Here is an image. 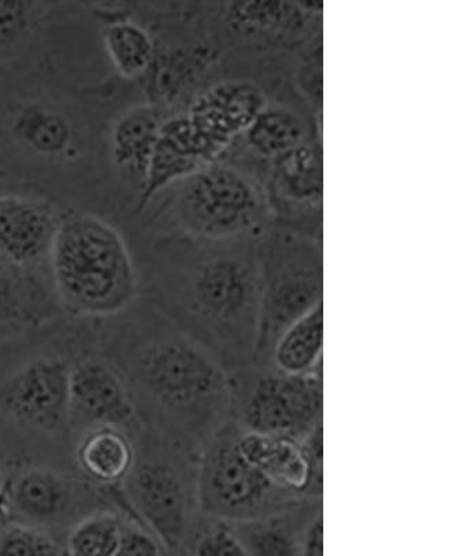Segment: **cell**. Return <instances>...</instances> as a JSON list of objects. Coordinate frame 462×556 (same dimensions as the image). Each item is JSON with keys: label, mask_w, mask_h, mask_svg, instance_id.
Wrapping results in <instances>:
<instances>
[{"label": "cell", "mask_w": 462, "mask_h": 556, "mask_svg": "<svg viewBox=\"0 0 462 556\" xmlns=\"http://www.w3.org/2000/svg\"><path fill=\"white\" fill-rule=\"evenodd\" d=\"M241 427L227 424L198 456V508L208 518L238 521L283 513L306 500L280 489L256 469L238 446Z\"/></svg>", "instance_id": "8"}, {"label": "cell", "mask_w": 462, "mask_h": 556, "mask_svg": "<svg viewBox=\"0 0 462 556\" xmlns=\"http://www.w3.org/2000/svg\"><path fill=\"white\" fill-rule=\"evenodd\" d=\"M61 218L48 203L18 195H0V257L18 266L51 253Z\"/></svg>", "instance_id": "15"}, {"label": "cell", "mask_w": 462, "mask_h": 556, "mask_svg": "<svg viewBox=\"0 0 462 556\" xmlns=\"http://www.w3.org/2000/svg\"><path fill=\"white\" fill-rule=\"evenodd\" d=\"M34 3L0 2V48L17 42L31 27Z\"/></svg>", "instance_id": "28"}, {"label": "cell", "mask_w": 462, "mask_h": 556, "mask_svg": "<svg viewBox=\"0 0 462 556\" xmlns=\"http://www.w3.org/2000/svg\"><path fill=\"white\" fill-rule=\"evenodd\" d=\"M79 468L102 483L126 480L136 466L131 441L117 427H98L84 437L77 450Z\"/></svg>", "instance_id": "20"}, {"label": "cell", "mask_w": 462, "mask_h": 556, "mask_svg": "<svg viewBox=\"0 0 462 556\" xmlns=\"http://www.w3.org/2000/svg\"><path fill=\"white\" fill-rule=\"evenodd\" d=\"M182 556H191V555H189V554H183Z\"/></svg>", "instance_id": "33"}, {"label": "cell", "mask_w": 462, "mask_h": 556, "mask_svg": "<svg viewBox=\"0 0 462 556\" xmlns=\"http://www.w3.org/2000/svg\"><path fill=\"white\" fill-rule=\"evenodd\" d=\"M116 556H170L156 535L141 526H124Z\"/></svg>", "instance_id": "29"}, {"label": "cell", "mask_w": 462, "mask_h": 556, "mask_svg": "<svg viewBox=\"0 0 462 556\" xmlns=\"http://www.w3.org/2000/svg\"><path fill=\"white\" fill-rule=\"evenodd\" d=\"M69 375L61 359L41 357L22 367L8 382L3 405L20 424L56 430L69 417Z\"/></svg>", "instance_id": "13"}, {"label": "cell", "mask_w": 462, "mask_h": 556, "mask_svg": "<svg viewBox=\"0 0 462 556\" xmlns=\"http://www.w3.org/2000/svg\"><path fill=\"white\" fill-rule=\"evenodd\" d=\"M0 556H56V548L47 535L17 526L0 538Z\"/></svg>", "instance_id": "27"}, {"label": "cell", "mask_w": 462, "mask_h": 556, "mask_svg": "<svg viewBox=\"0 0 462 556\" xmlns=\"http://www.w3.org/2000/svg\"><path fill=\"white\" fill-rule=\"evenodd\" d=\"M103 42L113 67L126 79H143L151 70L156 43L143 23L114 18L103 28Z\"/></svg>", "instance_id": "21"}, {"label": "cell", "mask_w": 462, "mask_h": 556, "mask_svg": "<svg viewBox=\"0 0 462 556\" xmlns=\"http://www.w3.org/2000/svg\"><path fill=\"white\" fill-rule=\"evenodd\" d=\"M293 83L311 111L322 117L324 111V38L295 53Z\"/></svg>", "instance_id": "25"}, {"label": "cell", "mask_w": 462, "mask_h": 556, "mask_svg": "<svg viewBox=\"0 0 462 556\" xmlns=\"http://www.w3.org/2000/svg\"><path fill=\"white\" fill-rule=\"evenodd\" d=\"M198 456L174 445L168 454L133 466L126 479L139 518L170 556L187 554L203 516L197 495Z\"/></svg>", "instance_id": "9"}, {"label": "cell", "mask_w": 462, "mask_h": 556, "mask_svg": "<svg viewBox=\"0 0 462 556\" xmlns=\"http://www.w3.org/2000/svg\"><path fill=\"white\" fill-rule=\"evenodd\" d=\"M238 446L272 484L306 498H324V427L306 441L241 429Z\"/></svg>", "instance_id": "12"}, {"label": "cell", "mask_w": 462, "mask_h": 556, "mask_svg": "<svg viewBox=\"0 0 462 556\" xmlns=\"http://www.w3.org/2000/svg\"><path fill=\"white\" fill-rule=\"evenodd\" d=\"M317 138H322V117H318L296 87H292L261 109L243 136L228 148L221 159L265 184L272 163Z\"/></svg>", "instance_id": "11"}, {"label": "cell", "mask_w": 462, "mask_h": 556, "mask_svg": "<svg viewBox=\"0 0 462 556\" xmlns=\"http://www.w3.org/2000/svg\"><path fill=\"white\" fill-rule=\"evenodd\" d=\"M13 134L29 151L48 157L63 155L73 141V128L67 117L41 103L28 104L17 113Z\"/></svg>", "instance_id": "22"}, {"label": "cell", "mask_w": 462, "mask_h": 556, "mask_svg": "<svg viewBox=\"0 0 462 556\" xmlns=\"http://www.w3.org/2000/svg\"><path fill=\"white\" fill-rule=\"evenodd\" d=\"M187 554L191 556H248L227 521L203 515L198 520Z\"/></svg>", "instance_id": "26"}, {"label": "cell", "mask_w": 462, "mask_h": 556, "mask_svg": "<svg viewBox=\"0 0 462 556\" xmlns=\"http://www.w3.org/2000/svg\"><path fill=\"white\" fill-rule=\"evenodd\" d=\"M301 556H324V513L307 525L301 535Z\"/></svg>", "instance_id": "30"}, {"label": "cell", "mask_w": 462, "mask_h": 556, "mask_svg": "<svg viewBox=\"0 0 462 556\" xmlns=\"http://www.w3.org/2000/svg\"><path fill=\"white\" fill-rule=\"evenodd\" d=\"M0 476H2V470H0Z\"/></svg>", "instance_id": "34"}, {"label": "cell", "mask_w": 462, "mask_h": 556, "mask_svg": "<svg viewBox=\"0 0 462 556\" xmlns=\"http://www.w3.org/2000/svg\"><path fill=\"white\" fill-rule=\"evenodd\" d=\"M10 516V500L7 494L0 490V525L7 523Z\"/></svg>", "instance_id": "32"}, {"label": "cell", "mask_w": 462, "mask_h": 556, "mask_svg": "<svg viewBox=\"0 0 462 556\" xmlns=\"http://www.w3.org/2000/svg\"><path fill=\"white\" fill-rule=\"evenodd\" d=\"M170 113L149 102L127 109L114 122L111 149L114 163L124 173L136 178L141 192L154 146L164 121Z\"/></svg>", "instance_id": "18"}, {"label": "cell", "mask_w": 462, "mask_h": 556, "mask_svg": "<svg viewBox=\"0 0 462 556\" xmlns=\"http://www.w3.org/2000/svg\"><path fill=\"white\" fill-rule=\"evenodd\" d=\"M230 377V419L242 430L306 441L324 427L322 374L287 375L251 364Z\"/></svg>", "instance_id": "6"}, {"label": "cell", "mask_w": 462, "mask_h": 556, "mask_svg": "<svg viewBox=\"0 0 462 556\" xmlns=\"http://www.w3.org/2000/svg\"><path fill=\"white\" fill-rule=\"evenodd\" d=\"M261 237L201 240L170 236L163 245L172 323L206 348L228 374L255 357Z\"/></svg>", "instance_id": "1"}, {"label": "cell", "mask_w": 462, "mask_h": 556, "mask_svg": "<svg viewBox=\"0 0 462 556\" xmlns=\"http://www.w3.org/2000/svg\"><path fill=\"white\" fill-rule=\"evenodd\" d=\"M322 513L324 498H306L283 513L227 523L248 556H301L303 531Z\"/></svg>", "instance_id": "17"}, {"label": "cell", "mask_w": 462, "mask_h": 556, "mask_svg": "<svg viewBox=\"0 0 462 556\" xmlns=\"http://www.w3.org/2000/svg\"><path fill=\"white\" fill-rule=\"evenodd\" d=\"M123 528L120 520L111 514L79 521L67 541L69 556H116Z\"/></svg>", "instance_id": "24"}, {"label": "cell", "mask_w": 462, "mask_h": 556, "mask_svg": "<svg viewBox=\"0 0 462 556\" xmlns=\"http://www.w3.org/2000/svg\"><path fill=\"white\" fill-rule=\"evenodd\" d=\"M221 58L230 53H291L324 38V3L282 0L202 2Z\"/></svg>", "instance_id": "7"}, {"label": "cell", "mask_w": 462, "mask_h": 556, "mask_svg": "<svg viewBox=\"0 0 462 556\" xmlns=\"http://www.w3.org/2000/svg\"><path fill=\"white\" fill-rule=\"evenodd\" d=\"M99 427H120L136 416V406L120 377L101 362L87 361L69 375V415Z\"/></svg>", "instance_id": "16"}, {"label": "cell", "mask_w": 462, "mask_h": 556, "mask_svg": "<svg viewBox=\"0 0 462 556\" xmlns=\"http://www.w3.org/2000/svg\"><path fill=\"white\" fill-rule=\"evenodd\" d=\"M136 376L172 444L201 455L230 419V374L176 323L139 348Z\"/></svg>", "instance_id": "2"}, {"label": "cell", "mask_w": 462, "mask_h": 556, "mask_svg": "<svg viewBox=\"0 0 462 556\" xmlns=\"http://www.w3.org/2000/svg\"><path fill=\"white\" fill-rule=\"evenodd\" d=\"M265 193L271 226L324 241L322 138L303 143L272 163Z\"/></svg>", "instance_id": "10"}, {"label": "cell", "mask_w": 462, "mask_h": 556, "mask_svg": "<svg viewBox=\"0 0 462 556\" xmlns=\"http://www.w3.org/2000/svg\"><path fill=\"white\" fill-rule=\"evenodd\" d=\"M157 197L164 198L161 216L171 236L201 240L260 238L271 227L265 184L223 159Z\"/></svg>", "instance_id": "4"}, {"label": "cell", "mask_w": 462, "mask_h": 556, "mask_svg": "<svg viewBox=\"0 0 462 556\" xmlns=\"http://www.w3.org/2000/svg\"><path fill=\"white\" fill-rule=\"evenodd\" d=\"M211 163L215 159L193 130L187 113L171 114L158 132L145 182L139 192L137 212L142 213L158 193Z\"/></svg>", "instance_id": "14"}, {"label": "cell", "mask_w": 462, "mask_h": 556, "mask_svg": "<svg viewBox=\"0 0 462 556\" xmlns=\"http://www.w3.org/2000/svg\"><path fill=\"white\" fill-rule=\"evenodd\" d=\"M285 228L261 237L260 306L252 364L271 365L272 348L292 325L324 304V248Z\"/></svg>", "instance_id": "5"}, {"label": "cell", "mask_w": 462, "mask_h": 556, "mask_svg": "<svg viewBox=\"0 0 462 556\" xmlns=\"http://www.w3.org/2000/svg\"><path fill=\"white\" fill-rule=\"evenodd\" d=\"M49 260L57 294L78 315H116L136 300L131 253L120 232L102 218L86 213L64 218Z\"/></svg>", "instance_id": "3"}, {"label": "cell", "mask_w": 462, "mask_h": 556, "mask_svg": "<svg viewBox=\"0 0 462 556\" xmlns=\"http://www.w3.org/2000/svg\"><path fill=\"white\" fill-rule=\"evenodd\" d=\"M324 304L292 325L272 348L271 365L287 375L322 374Z\"/></svg>", "instance_id": "19"}, {"label": "cell", "mask_w": 462, "mask_h": 556, "mask_svg": "<svg viewBox=\"0 0 462 556\" xmlns=\"http://www.w3.org/2000/svg\"><path fill=\"white\" fill-rule=\"evenodd\" d=\"M68 498L66 483L48 469L26 471L20 476L12 490L14 508L35 521L56 518L66 509Z\"/></svg>", "instance_id": "23"}, {"label": "cell", "mask_w": 462, "mask_h": 556, "mask_svg": "<svg viewBox=\"0 0 462 556\" xmlns=\"http://www.w3.org/2000/svg\"><path fill=\"white\" fill-rule=\"evenodd\" d=\"M18 313V294L9 277L0 275V325Z\"/></svg>", "instance_id": "31"}]
</instances>
